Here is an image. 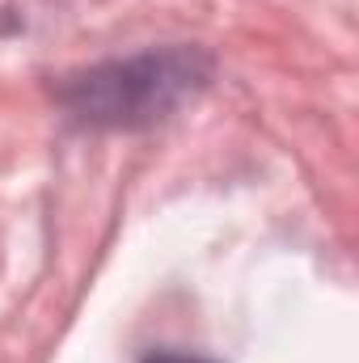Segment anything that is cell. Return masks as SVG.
<instances>
[{"label":"cell","mask_w":359,"mask_h":363,"mask_svg":"<svg viewBox=\"0 0 359 363\" xmlns=\"http://www.w3.org/2000/svg\"><path fill=\"white\" fill-rule=\"evenodd\" d=\"M144 363H216V359H203V355H178V351H157V355H148Z\"/></svg>","instance_id":"7a4b0ae2"},{"label":"cell","mask_w":359,"mask_h":363,"mask_svg":"<svg viewBox=\"0 0 359 363\" xmlns=\"http://www.w3.org/2000/svg\"><path fill=\"white\" fill-rule=\"evenodd\" d=\"M207 77H211V60L203 51L161 47V51H140L127 60L97 64L81 77H68L60 101L85 127L136 131L182 110L207 85Z\"/></svg>","instance_id":"6da1fadb"}]
</instances>
